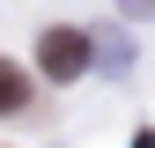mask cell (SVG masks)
Listing matches in <instances>:
<instances>
[{"instance_id":"cell-1","label":"cell","mask_w":155,"mask_h":148,"mask_svg":"<svg viewBox=\"0 0 155 148\" xmlns=\"http://www.w3.org/2000/svg\"><path fill=\"white\" fill-rule=\"evenodd\" d=\"M37 67H45L52 82L89 74V37H81V30H45V37H37Z\"/></svg>"},{"instance_id":"cell-2","label":"cell","mask_w":155,"mask_h":148,"mask_svg":"<svg viewBox=\"0 0 155 148\" xmlns=\"http://www.w3.org/2000/svg\"><path fill=\"white\" fill-rule=\"evenodd\" d=\"M22 104H30V74L0 59V111H22Z\"/></svg>"},{"instance_id":"cell-3","label":"cell","mask_w":155,"mask_h":148,"mask_svg":"<svg viewBox=\"0 0 155 148\" xmlns=\"http://www.w3.org/2000/svg\"><path fill=\"white\" fill-rule=\"evenodd\" d=\"M126 15H155V0H126Z\"/></svg>"}]
</instances>
